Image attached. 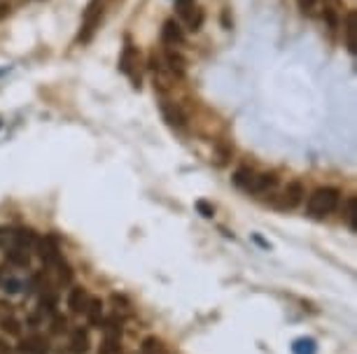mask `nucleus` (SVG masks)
Here are the masks:
<instances>
[{"label":"nucleus","mask_w":357,"mask_h":354,"mask_svg":"<svg viewBox=\"0 0 357 354\" xmlns=\"http://www.w3.org/2000/svg\"><path fill=\"white\" fill-rule=\"evenodd\" d=\"M84 315H87L91 326L101 329V324H103V301H101V298H91L87 310H84Z\"/></svg>","instance_id":"13"},{"label":"nucleus","mask_w":357,"mask_h":354,"mask_svg":"<svg viewBox=\"0 0 357 354\" xmlns=\"http://www.w3.org/2000/svg\"><path fill=\"white\" fill-rule=\"evenodd\" d=\"M49 271L57 273V282H59V284H68V282H70V280H73V271H70V266H68L64 259H61L57 266L49 268Z\"/></svg>","instance_id":"17"},{"label":"nucleus","mask_w":357,"mask_h":354,"mask_svg":"<svg viewBox=\"0 0 357 354\" xmlns=\"http://www.w3.org/2000/svg\"><path fill=\"white\" fill-rule=\"evenodd\" d=\"M21 354H47V340L42 335H30L19 345Z\"/></svg>","instance_id":"10"},{"label":"nucleus","mask_w":357,"mask_h":354,"mask_svg":"<svg viewBox=\"0 0 357 354\" xmlns=\"http://www.w3.org/2000/svg\"><path fill=\"white\" fill-rule=\"evenodd\" d=\"M336 205H338V189L322 187V189H316V191L311 194L306 210H309V215L313 219H322V217H327L329 212H334Z\"/></svg>","instance_id":"2"},{"label":"nucleus","mask_w":357,"mask_h":354,"mask_svg":"<svg viewBox=\"0 0 357 354\" xmlns=\"http://www.w3.org/2000/svg\"><path fill=\"white\" fill-rule=\"evenodd\" d=\"M166 63H168V70H171V75H175V77H182L184 75V61L180 54H175V52H166Z\"/></svg>","instance_id":"15"},{"label":"nucleus","mask_w":357,"mask_h":354,"mask_svg":"<svg viewBox=\"0 0 357 354\" xmlns=\"http://www.w3.org/2000/svg\"><path fill=\"white\" fill-rule=\"evenodd\" d=\"M346 219H348V224H350V229H357V224H355V198L350 196L348 198V203H346Z\"/></svg>","instance_id":"22"},{"label":"nucleus","mask_w":357,"mask_h":354,"mask_svg":"<svg viewBox=\"0 0 357 354\" xmlns=\"http://www.w3.org/2000/svg\"><path fill=\"white\" fill-rule=\"evenodd\" d=\"M162 114L171 126L184 128V124H187V117H184L180 105H175V103H171V101H162Z\"/></svg>","instance_id":"7"},{"label":"nucleus","mask_w":357,"mask_h":354,"mask_svg":"<svg viewBox=\"0 0 357 354\" xmlns=\"http://www.w3.org/2000/svg\"><path fill=\"white\" fill-rule=\"evenodd\" d=\"M301 198H304V187L299 182H290L285 187V191L280 194V198L276 200V207H280V210H294L301 203Z\"/></svg>","instance_id":"4"},{"label":"nucleus","mask_w":357,"mask_h":354,"mask_svg":"<svg viewBox=\"0 0 357 354\" xmlns=\"http://www.w3.org/2000/svg\"><path fill=\"white\" fill-rule=\"evenodd\" d=\"M233 185H236L238 189H243V191H248V194H267L278 185V177L269 175V173L260 175L250 168H238L236 175H233Z\"/></svg>","instance_id":"1"},{"label":"nucleus","mask_w":357,"mask_h":354,"mask_svg":"<svg viewBox=\"0 0 357 354\" xmlns=\"http://www.w3.org/2000/svg\"><path fill=\"white\" fill-rule=\"evenodd\" d=\"M135 65H138V54H135V50H133L131 45H126V50H124V56H122L119 68L124 70L128 77L133 79V87H140V75H138V70H135Z\"/></svg>","instance_id":"6"},{"label":"nucleus","mask_w":357,"mask_h":354,"mask_svg":"<svg viewBox=\"0 0 357 354\" xmlns=\"http://www.w3.org/2000/svg\"><path fill=\"white\" fill-rule=\"evenodd\" d=\"M0 354H10V347L3 343V340H0Z\"/></svg>","instance_id":"28"},{"label":"nucleus","mask_w":357,"mask_h":354,"mask_svg":"<svg viewBox=\"0 0 357 354\" xmlns=\"http://www.w3.org/2000/svg\"><path fill=\"white\" fill-rule=\"evenodd\" d=\"M162 40L166 42V45H180V42H182V30H180V26H177L173 19H168V21L164 23Z\"/></svg>","instance_id":"12"},{"label":"nucleus","mask_w":357,"mask_h":354,"mask_svg":"<svg viewBox=\"0 0 357 354\" xmlns=\"http://www.w3.org/2000/svg\"><path fill=\"white\" fill-rule=\"evenodd\" d=\"M0 247H12V229L8 227H0Z\"/></svg>","instance_id":"26"},{"label":"nucleus","mask_w":357,"mask_h":354,"mask_svg":"<svg viewBox=\"0 0 357 354\" xmlns=\"http://www.w3.org/2000/svg\"><path fill=\"white\" fill-rule=\"evenodd\" d=\"M66 326H68V320H66L64 315H57V317L52 320V331H54V333H64Z\"/></svg>","instance_id":"24"},{"label":"nucleus","mask_w":357,"mask_h":354,"mask_svg":"<svg viewBox=\"0 0 357 354\" xmlns=\"http://www.w3.org/2000/svg\"><path fill=\"white\" fill-rule=\"evenodd\" d=\"M8 12H10L8 5H0V17H5V14H8Z\"/></svg>","instance_id":"29"},{"label":"nucleus","mask_w":357,"mask_h":354,"mask_svg":"<svg viewBox=\"0 0 357 354\" xmlns=\"http://www.w3.org/2000/svg\"><path fill=\"white\" fill-rule=\"evenodd\" d=\"M194 5H196V0H175V8H177V14H180V17L187 14Z\"/></svg>","instance_id":"25"},{"label":"nucleus","mask_w":357,"mask_h":354,"mask_svg":"<svg viewBox=\"0 0 357 354\" xmlns=\"http://www.w3.org/2000/svg\"><path fill=\"white\" fill-rule=\"evenodd\" d=\"M70 352L73 354H87L89 352V333L84 329H75L70 335Z\"/></svg>","instance_id":"11"},{"label":"nucleus","mask_w":357,"mask_h":354,"mask_svg":"<svg viewBox=\"0 0 357 354\" xmlns=\"http://www.w3.org/2000/svg\"><path fill=\"white\" fill-rule=\"evenodd\" d=\"M38 249H40V259L45 261L47 268L57 266L61 261V252H59V245L54 238H42V240H38Z\"/></svg>","instance_id":"5"},{"label":"nucleus","mask_w":357,"mask_h":354,"mask_svg":"<svg viewBox=\"0 0 357 354\" xmlns=\"http://www.w3.org/2000/svg\"><path fill=\"white\" fill-rule=\"evenodd\" d=\"M0 326H3V331H8L10 335H19V333H21V324H19V322H17L12 315L5 317V320L0 322Z\"/></svg>","instance_id":"18"},{"label":"nucleus","mask_w":357,"mask_h":354,"mask_svg":"<svg viewBox=\"0 0 357 354\" xmlns=\"http://www.w3.org/2000/svg\"><path fill=\"white\" fill-rule=\"evenodd\" d=\"M143 352L145 354H162V343H159L157 338H145V343H143Z\"/></svg>","instance_id":"21"},{"label":"nucleus","mask_w":357,"mask_h":354,"mask_svg":"<svg viewBox=\"0 0 357 354\" xmlns=\"http://www.w3.org/2000/svg\"><path fill=\"white\" fill-rule=\"evenodd\" d=\"M89 301H91V296L87 294V289H82V287H75V289H70V294H68V308L77 315L87 310Z\"/></svg>","instance_id":"8"},{"label":"nucleus","mask_w":357,"mask_h":354,"mask_svg":"<svg viewBox=\"0 0 357 354\" xmlns=\"http://www.w3.org/2000/svg\"><path fill=\"white\" fill-rule=\"evenodd\" d=\"M8 261L19 268H26L30 264V254L26 247H19V245H12L8 247Z\"/></svg>","instance_id":"14"},{"label":"nucleus","mask_w":357,"mask_h":354,"mask_svg":"<svg viewBox=\"0 0 357 354\" xmlns=\"http://www.w3.org/2000/svg\"><path fill=\"white\" fill-rule=\"evenodd\" d=\"M316 352V343L313 340H297L294 343V354H313Z\"/></svg>","instance_id":"19"},{"label":"nucleus","mask_w":357,"mask_h":354,"mask_svg":"<svg viewBox=\"0 0 357 354\" xmlns=\"http://www.w3.org/2000/svg\"><path fill=\"white\" fill-rule=\"evenodd\" d=\"M343 30H346V47H348V52L355 56V54H357V14H355L353 10H350L348 14H346V28H343Z\"/></svg>","instance_id":"9"},{"label":"nucleus","mask_w":357,"mask_h":354,"mask_svg":"<svg viewBox=\"0 0 357 354\" xmlns=\"http://www.w3.org/2000/svg\"><path fill=\"white\" fill-rule=\"evenodd\" d=\"M182 19H184V23L189 26V30H199L201 23H203V12H201L199 5H194V8L189 10L187 14L182 17Z\"/></svg>","instance_id":"16"},{"label":"nucleus","mask_w":357,"mask_h":354,"mask_svg":"<svg viewBox=\"0 0 357 354\" xmlns=\"http://www.w3.org/2000/svg\"><path fill=\"white\" fill-rule=\"evenodd\" d=\"M196 210H199L206 219H211L215 215V207L211 203H206V200H196Z\"/></svg>","instance_id":"23"},{"label":"nucleus","mask_w":357,"mask_h":354,"mask_svg":"<svg viewBox=\"0 0 357 354\" xmlns=\"http://www.w3.org/2000/svg\"><path fill=\"white\" fill-rule=\"evenodd\" d=\"M103 5L106 0H89L87 10H84V21H82V33H79V42H89L91 35L96 33L98 23L103 17Z\"/></svg>","instance_id":"3"},{"label":"nucleus","mask_w":357,"mask_h":354,"mask_svg":"<svg viewBox=\"0 0 357 354\" xmlns=\"http://www.w3.org/2000/svg\"><path fill=\"white\" fill-rule=\"evenodd\" d=\"M316 3H318V0H299V8H301V10H311Z\"/></svg>","instance_id":"27"},{"label":"nucleus","mask_w":357,"mask_h":354,"mask_svg":"<svg viewBox=\"0 0 357 354\" xmlns=\"http://www.w3.org/2000/svg\"><path fill=\"white\" fill-rule=\"evenodd\" d=\"M119 343L122 338H106V343L101 347V354H117L119 352Z\"/></svg>","instance_id":"20"}]
</instances>
